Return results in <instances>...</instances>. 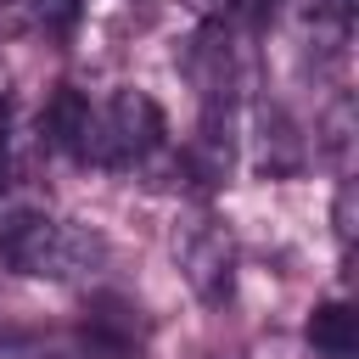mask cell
<instances>
[{"label":"cell","instance_id":"9","mask_svg":"<svg viewBox=\"0 0 359 359\" xmlns=\"http://www.w3.org/2000/svg\"><path fill=\"white\" fill-rule=\"evenodd\" d=\"M331 230H337V252L348 258V247H353V180H342V185H337V208H331Z\"/></svg>","mask_w":359,"mask_h":359},{"label":"cell","instance_id":"2","mask_svg":"<svg viewBox=\"0 0 359 359\" xmlns=\"http://www.w3.org/2000/svg\"><path fill=\"white\" fill-rule=\"evenodd\" d=\"M163 107L146 95V90H118L95 107V168H112V174H135L146 163L163 157Z\"/></svg>","mask_w":359,"mask_h":359},{"label":"cell","instance_id":"3","mask_svg":"<svg viewBox=\"0 0 359 359\" xmlns=\"http://www.w3.org/2000/svg\"><path fill=\"white\" fill-rule=\"evenodd\" d=\"M174 258H180V275H185V286L208 303V309H224L230 297H236V236H230V224H219V219H191L180 236H174Z\"/></svg>","mask_w":359,"mask_h":359},{"label":"cell","instance_id":"6","mask_svg":"<svg viewBox=\"0 0 359 359\" xmlns=\"http://www.w3.org/2000/svg\"><path fill=\"white\" fill-rule=\"evenodd\" d=\"M17 6H22L28 34H50V39L73 34V22H79V11H84V0H17Z\"/></svg>","mask_w":359,"mask_h":359},{"label":"cell","instance_id":"5","mask_svg":"<svg viewBox=\"0 0 359 359\" xmlns=\"http://www.w3.org/2000/svg\"><path fill=\"white\" fill-rule=\"evenodd\" d=\"M303 342L314 359H353L359 353V320L348 303H320L303 325Z\"/></svg>","mask_w":359,"mask_h":359},{"label":"cell","instance_id":"7","mask_svg":"<svg viewBox=\"0 0 359 359\" xmlns=\"http://www.w3.org/2000/svg\"><path fill=\"white\" fill-rule=\"evenodd\" d=\"M264 168L269 174H292L297 168V135H292V123L280 118V112H264Z\"/></svg>","mask_w":359,"mask_h":359},{"label":"cell","instance_id":"1","mask_svg":"<svg viewBox=\"0 0 359 359\" xmlns=\"http://www.w3.org/2000/svg\"><path fill=\"white\" fill-rule=\"evenodd\" d=\"M0 269L56 286H84L107 269V241L45 208H0Z\"/></svg>","mask_w":359,"mask_h":359},{"label":"cell","instance_id":"8","mask_svg":"<svg viewBox=\"0 0 359 359\" xmlns=\"http://www.w3.org/2000/svg\"><path fill=\"white\" fill-rule=\"evenodd\" d=\"M269 17H275V0H219V17H213V22H230V28L252 34V28H264Z\"/></svg>","mask_w":359,"mask_h":359},{"label":"cell","instance_id":"10","mask_svg":"<svg viewBox=\"0 0 359 359\" xmlns=\"http://www.w3.org/2000/svg\"><path fill=\"white\" fill-rule=\"evenodd\" d=\"M353 6H359V0H320V11H331L337 22H353Z\"/></svg>","mask_w":359,"mask_h":359},{"label":"cell","instance_id":"4","mask_svg":"<svg viewBox=\"0 0 359 359\" xmlns=\"http://www.w3.org/2000/svg\"><path fill=\"white\" fill-rule=\"evenodd\" d=\"M95 107L79 84H62L39 112V146H50L67 163H95Z\"/></svg>","mask_w":359,"mask_h":359}]
</instances>
